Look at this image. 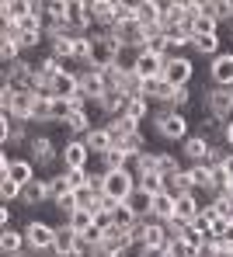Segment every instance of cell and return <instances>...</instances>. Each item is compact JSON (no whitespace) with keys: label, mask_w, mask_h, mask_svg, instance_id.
I'll return each instance as SVG.
<instances>
[{"label":"cell","mask_w":233,"mask_h":257,"mask_svg":"<svg viewBox=\"0 0 233 257\" xmlns=\"http://www.w3.org/2000/svg\"><path fill=\"white\" fill-rule=\"evenodd\" d=\"M153 128L164 143H185L191 136V118L185 111H171V108H157L153 111Z\"/></svg>","instance_id":"obj_1"},{"label":"cell","mask_w":233,"mask_h":257,"mask_svg":"<svg viewBox=\"0 0 233 257\" xmlns=\"http://www.w3.org/2000/svg\"><path fill=\"white\" fill-rule=\"evenodd\" d=\"M198 97H202V115H212V118H219V122H230L233 118V87L205 84V90H202Z\"/></svg>","instance_id":"obj_2"},{"label":"cell","mask_w":233,"mask_h":257,"mask_svg":"<svg viewBox=\"0 0 233 257\" xmlns=\"http://www.w3.org/2000/svg\"><path fill=\"white\" fill-rule=\"evenodd\" d=\"M25 240H28V250L32 254H52V243H56V222H49L42 215L28 219L25 222Z\"/></svg>","instance_id":"obj_3"},{"label":"cell","mask_w":233,"mask_h":257,"mask_svg":"<svg viewBox=\"0 0 233 257\" xmlns=\"http://www.w3.org/2000/svg\"><path fill=\"white\" fill-rule=\"evenodd\" d=\"M119 52H122V45L115 42V39H108L104 28H94L91 32V66L87 70H111L115 59H119Z\"/></svg>","instance_id":"obj_4"},{"label":"cell","mask_w":233,"mask_h":257,"mask_svg":"<svg viewBox=\"0 0 233 257\" xmlns=\"http://www.w3.org/2000/svg\"><path fill=\"white\" fill-rule=\"evenodd\" d=\"M59 146L49 132H32V143H28V160L39 167V171H49L52 164H59Z\"/></svg>","instance_id":"obj_5"},{"label":"cell","mask_w":233,"mask_h":257,"mask_svg":"<svg viewBox=\"0 0 233 257\" xmlns=\"http://www.w3.org/2000/svg\"><path fill=\"white\" fill-rule=\"evenodd\" d=\"M140 188V181H136V174L129 171H108L104 174V181H101V195L104 198H111V202H129V195Z\"/></svg>","instance_id":"obj_6"},{"label":"cell","mask_w":233,"mask_h":257,"mask_svg":"<svg viewBox=\"0 0 233 257\" xmlns=\"http://www.w3.org/2000/svg\"><path fill=\"white\" fill-rule=\"evenodd\" d=\"M91 150L84 146V139H77V136H70L63 146H59V167L63 171H87L91 167Z\"/></svg>","instance_id":"obj_7"},{"label":"cell","mask_w":233,"mask_h":257,"mask_svg":"<svg viewBox=\"0 0 233 257\" xmlns=\"http://www.w3.org/2000/svg\"><path fill=\"white\" fill-rule=\"evenodd\" d=\"M164 80L171 87H191L195 84V56H174L164 63Z\"/></svg>","instance_id":"obj_8"},{"label":"cell","mask_w":233,"mask_h":257,"mask_svg":"<svg viewBox=\"0 0 233 257\" xmlns=\"http://www.w3.org/2000/svg\"><path fill=\"white\" fill-rule=\"evenodd\" d=\"M21 205L25 209H39V205H52V188H49V177H35L32 184L21 188Z\"/></svg>","instance_id":"obj_9"},{"label":"cell","mask_w":233,"mask_h":257,"mask_svg":"<svg viewBox=\"0 0 233 257\" xmlns=\"http://www.w3.org/2000/svg\"><path fill=\"white\" fill-rule=\"evenodd\" d=\"M209 84L233 87V49H223L216 59H209Z\"/></svg>","instance_id":"obj_10"},{"label":"cell","mask_w":233,"mask_h":257,"mask_svg":"<svg viewBox=\"0 0 233 257\" xmlns=\"http://www.w3.org/2000/svg\"><path fill=\"white\" fill-rule=\"evenodd\" d=\"M35 101H39L35 90H28V94H14L11 104L4 108V115H11L14 122H28V125H32V118H35Z\"/></svg>","instance_id":"obj_11"},{"label":"cell","mask_w":233,"mask_h":257,"mask_svg":"<svg viewBox=\"0 0 233 257\" xmlns=\"http://www.w3.org/2000/svg\"><path fill=\"white\" fill-rule=\"evenodd\" d=\"M80 247V233L70 226V222H56V243H52V257H70Z\"/></svg>","instance_id":"obj_12"},{"label":"cell","mask_w":233,"mask_h":257,"mask_svg":"<svg viewBox=\"0 0 233 257\" xmlns=\"http://www.w3.org/2000/svg\"><path fill=\"white\" fill-rule=\"evenodd\" d=\"M164 56H153V52H136V66H133V73L140 77V80H160L164 77Z\"/></svg>","instance_id":"obj_13"},{"label":"cell","mask_w":233,"mask_h":257,"mask_svg":"<svg viewBox=\"0 0 233 257\" xmlns=\"http://www.w3.org/2000/svg\"><path fill=\"white\" fill-rule=\"evenodd\" d=\"M77 94H80V70H63L49 84V97H77Z\"/></svg>","instance_id":"obj_14"},{"label":"cell","mask_w":233,"mask_h":257,"mask_svg":"<svg viewBox=\"0 0 233 257\" xmlns=\"http://www.w3.org/2000/svg\"><path fill=\"white\" fill-rule=\"evenodd\" d=\"M104 77H101V70H80V97H87L91 104H97L101 97H104Z\"/></svg>","instance_id":"obj_15"},{"label":"cell","mask_w":233,"mask_h":257,"mask_svg":"<svg viewBox=\"0 0 233 257\" xmlns=\"http://www.w3.org/2000/svg\"><path fill=\"white\" fill-rule=\"evenodd\" d=\"M84 146L91 150V157H94V160H101V157H104V153H108V150L115 146V136L108 132V125H94L91 132L84 136Z\"/></svg>","instance_id":"obj_16"},{"label":"cell","mask_w":233,"mask_h":257,"mask_svg":"<svg viewBox=\"0 0 233 257\" xmlns=\"http://www.w3.org/2000/svg\"><path fill=\"white\" fill-rule=\"evenodd\" d=\"M21 250H28L25 229H18V226H4V229H0V254L11 257V254H21Z\"/></svg>","instance_id":"obj_17"},{"label":"cell","mask_w":233,"mask_h":257,"mask_svg":"<svg viewBox=\"0 0 233 257\" xmlns=\"http://www.w3.org/2000/svg\"><path fill=\"white\" fill-rule=\"evenodd\" d=\"M223 52V35H195L188 56H202V59H216Z\"/></svg>","instance_id":"obj_18"},{"label":"cell","mask_w":233,"mask_h":257,"mask_svg":"<svg viewBox=\"0 0 233 257\" xmlns=\"http://www.w3.org/2000/svg\"><path fill=\"white\" fill-rule=\"evenodd\" d=\"M87 11H91V21L94 28H111L115 25V4L111 0H87Z\"/></svg>","instance_id":"obj_19"},{"label":"cell","mask_w":233,"mask_h":257,"mask_svg":"<svg viewBox=\"0 0 233 257\" xmlns=\"http://www.w3.org/2000/svg\"><path fill=\"white\" fill-rule=\"evenodd\" d=\"M73 111H77V101L73 97H49V122L52 125H66Z\"/></svg>","instance_id":"obj_20"},{"label":"cell","mask_w":233,"mask_h":257,"mask_svg":"<svg viewBox=\"0 0 233 257\" xmlns=\"http://www.w3.org/2000/svg\"><path fill=\"white\" fill-rule=\"evenodd\" d=\"M7 177L18 181V184L25 188V184H32V181L39 177V167H35L28 157H14V164H11V174H7Z\"/></svg>","instance_id":"obj_21"},{"label":"cell","mask_w":233,"mask_h":257,"mask_svg":"<svg viewBox=\"0 0 233 257\" xmlns=\"http://www.w3.org/2000/svg\"><path fill=\"white\" fill-rule=\"evenodd\" d=\"M164 191H171L174 198L191 195V191H195V184H191V174H188V167H181V171L171 174V177H164Z\"/></svg>","instance_id":"obj_22"},{"label":"cell","mask_w":233,"mask_h":257,"mask_svg":"<svg viewBox=\"0 0 233 257\" xmlns=\"http://www.w3.org/2000/svg\"><path fill=\"white\" fill-rule=\"evenodd\" d=\"M108 125V132L115 136V143H122L126 136H136V132H143V125L140 122H133L129 115H119V118H111V122H104Z\"/></svg>","instance_id":"obj_23"},{"label":"cell","mask_w":233,"mask_h":257,"mask_svg":"<svg viewBox=\"0 0 233 257\" xmlns=\"http://www.w3.org/2000/svg\"><path fill=\"white\" fill-rule=\"evenodd\" d=\"M174 209H178V198H174L171 191H160V195H153V219L167 222V219H174Z\"/></svg>","instance_id":"obj_24"},{"label":"cell","mask_w":233,"mask_h":257,"mask_svg":"<svg viewBox=\"0 0 233 257\" xmlns=\"http://www.w3.org/2000/svg\"><path fill=\"white\" fill-rule=\"evenodd\" d=\"M126 205L140 215V219H150V215H153V195H150L146 188H136V191L129 195V202H126Z\"/></svg>","instance_id":"obj_25"},{"label":"cell","mask_w":233,"mask_h":257,"mask_svg":"<svg viewBox=\"0 0 233 257\" xmlns=\"http://www.w3.org/2000/svg\"><path fill=\"white\" fill-rule=\"evenodd\" d=\"M97 164H101V171H104V174H108V171H126V167H129V153L115 143V146H111V150H108Z\"/></svg>","instance_id":"obj_26"},{"label":"cell","mask_w":233,"mask_h":257,"mask_svg":"<svg viewBox=\"0 0 233 257\" xmlns=\"http://www.w3.org/2000/svg\"><path fill=\"white\" fill-rule=\"evenodd\" d=\"M188 25H191V35H219V21L212 18V7H209L205 14H198V18H191Z\"/></svg>","instance_id":"obj_27"},{"label":"cell","mask_w":233,"mask_h":257,"mask_svg":"<svg viewBox=\"0 0 233 257\" xmlns=\"http://www.w3.org/2000/svg\"><path fill=\"white\" fill-rule=\"evenodd\" d=\"M122 115H129L133 122H150V115H153V104L146 101V97H129V104H126V111Z\"/></svg>","instance_id":"obj_28"},{"label":"cell","mask_w":233,"mask_h":257,"mask_svg":"<svg viewBox=\"0 0 233 257\" xmlns=\"http://www.w3.org/2000/svg\"><path fill=\"white\" fill-rule=\"evenodd\" d=\"M188 174H191L195 191H209V188H212V167H205V164H191Z\"/></svg>","instance_id":"obj_29"},{"label":"cell","mask_w":233,"mask_h":257,"mask_svg":"<svg viewBox=\"0 0 233 257\" xmlns=\"http://www.w3.org/2000/svg\"><path fill=\"white\" fill-rule=\"evenodd\" d=\"M49 188H52V202H59V198H66V195H73V188H70V177H66V171L49 174Z\"/></svg>","instance_id":"obj_30"},{"label":"cell","mask_w":233,"mask_h":257,"mask_svg":"<svg viewBox=\"0 0 233 257\" xmlns=\"http://www.w3.org/2000/svg\"><path fill=\"white\" fill-rule=\"evenodd\" d=\"M119 146H122V150L129 153V160H136L140 153H146V150H150V143H146V132H136V136H126V139H122Z\"/></svg>","instance_id":"obj_31"},{"label":"cell","mask_w":233,"mask_h":257,"mask_svg":"<svg viewBox=\"0 0 233 257\" xmlns=\"http://www.w3.org/2000/svg\"><path fill=\"white\" fill-rule=\"evenodd\" d=\"M178 171H181V160L174 153H167V150H157V174L171 177V174H178Z\"/></svg>","instance_id":"obj_32"},{"label":"cell","mask_w":233,"mask_h":257,"mask_svg":"<svg viewBox=\"0 0 233 257\" xmlns=\"http://www.w3.org/2000/svg\"><path fill=\"white\" fill-rule=\"evenodd\" d=\"M115 4V25H136V4L133 0H111Z\"/></svg>","instance_id":"obj_33"},{"label":"cell","mask_w":233,"mask_h":257,"mask_svg":"<svg viewBox=\"0 0 233 257\" xmlns=\"http://www.w3.org/2000/svg\"><path fill=\"white\" fill-rule=\"evenodd\" d=\"M63 222H70V226L84 236V233L94 226V212H91V209H73V212H70V219H63Z\"/></svg>","instance_id":"obj_34"},{"label":"cell","mask_w":233,"mask_h":257,"mask_svg":"<svg viewBox=\"0 0 233 257\" xmlns=\"http://www.w3.org/2000/svg\"><path fill=\"white\" fill-rule=\"evenodd\" d=\"M0 202L4 205H21V184L18 181H11V177H0Z\"/></svg>","instance_id":"obj_35"},{"label":"cell","mask_w":233,"mask_h":257,"mask_svg":"<svg viewBox=\"0 0 233 257\" xmlns=\"http://www.w3.org/2000/svg\"><path fill=\"white\" fill-rule=\"evenodd\" d=\"M111 219H115V226H122V229H133V226L140 222V215L133 212V209H129L126 202H119V205L111 209Z\"/></svg>","instance_id":"obj_36"},{"label":"cell","mask_w":233,"mask_h":257,"mask_svg":"<svg viewBox=\"0 0 233 257\" xmlns=\"http://www.w3.org/2000/svg\"><path fill=\"white\" fill-rule=\"evenodd\" d=\"M191 101H195V87H174V97H171V111H185V115H188Z\"/></svg>","instance_id":"obj_37"},{"label":"cell","mask_w":233,"mask_h":257,"mask_svg":"<svg viewBox=\"0 0 233 257\" xmlns=\"http://www.w3.org/2000/svg\"><path fill=\"white\" fill-rule=\"evenodd\" d=\"M226 233H230V219L223 212H212L209 215V240H226Z\"/></svg>","instance_id":"obj_38"},{"label":"cell","mask_w":233,"mask_h":257,"mask_svg":"<svg viewBox=\"0 0 233 257\" xmlns=\"http://www.w3.org/2000/svg\"><path fill=\"white\" fill-rule=\"evenodd\" d=\"M21 56H25V49H21L18 42H0V66H4V70L14 66Z\"/></svg>","instance_id":"obj_39"},{"label":"cell","mask_w":233,"mask_h":257,"mask_svg":"<svg viewBox=\"0 0 233 257\" xmlns=\"http://www.w3.org/2000/svg\"><path fill=\"white\" fill-rule=\"evenodd\" d=\"M178 240H185V243L191 247V250H198V247H202V243H205L209 236H205V233H202L198 226H191V222H188L185 229H181V236H178Z\"/></svg>","instance_id":"obj_40"},{"label":"cell","mask_w":233,"mask_h":257,"mask_svg":"<svg viewBox=\"0 0 233 257\" xmlns=\"http://www.w3.org/2000/svg\"><path fill=\"white\" fill-rule=\"evenodd\" d=\"M212 18L223 25V21H230L233 25V0H212Z\"/></svg>","instance_id":"obj_41"},{"label":"cell","mask_w":233,"mask_h":257,"mask_svg":"<svg viewBox=\"0 0 233 257\" xmlns=\"http://www.w3.org/2000/svg\"><path fill=\"white\" fill-rule=\"evenodd\" d=\"M140 188H146L150 195H160V191H164V177H160L157 171H153V174H143V177H140Z\"/></svg>","instance_id":"obj_42"},{"label":"cell","mask_w":233,"mask_h":257,"mask_svg":"<svg viewBox=\"0 0 233 257\" xmlns=\"http://www.w3.org/2000/svg\"><path fill=\"white\" fill-rule=\"evenodd\" d=\"M167 257H195V250L188 247L185 240H171L167 243Z\"/></svg>","instance_id":"obj_43"},{"label":"cell","mask_w":233,"mask_h":257,"mask_svg":"<svg viewBox=\"0 0 233 257\" xmlns=\"http://www.w3.org/2000/svg\"><path fill=\"white\" fill-rule=\"evenodd\" d=\"M115 226V219H111V212H94V229H101V233H108Z\"/></svg>","instance_id":"obj_44"},{"label":"cell","mask_w":233,"mask_h":257,"mask_svg":"<svg viewBox=\"0 0 233 257\" xmlns=\"http://www.w3.org/2000/svg\"><path fill=\"white\" fill-rule=\"evenodd\" d=\"M66 177H70V188L77 191V188H84V184H87V177H91V174H87V171H66Z\"/></svg>","instance_id":"obj_45"},{"label":"cell","mask_w":233,"mask_h":257,"mask_svg":"<svg viewBox=\"0 0 233 257\" xmlns=\"http://www.w3.org/2000/svg\"><path fill=\"white\" fill-rule=\"evenodd\" d=\"M136 257H167V247H136Z\"/></svg>","instance_id":"obj_46"},{"label":"cell","mask_w":233,"mask_h":257,"mask_svg":"<svg viewBox=\"0 0 233 257\" xmlns=\"http://www.w3.org/2000/svg\"><path fill=\"white\" fill-rule=\"evenodd\" d=\"M11 219H14V212H11V205H0V229H4V226H14Z\"/></svg>","instance_id":"obj_47"},{"label":"cell","mask_w":233,"mask_h":257,"mask_svg":"<svg viewBox=\"0 0 233 257\" xmlns=\"http://www.w3.org/2000/svg\"><path fill=\"white\" fill-rule=\"evenodd\" d=\"M223 146H226V150H233V118L223 125Z\"/></svg>","instance_id":"obj_48"},{"label":"cell","mask_w":233,"mask_h":257,"mask_svg":"<svg viewBox=\"0 0 233 257\" xmlns=\"http://www.w3.org/2000/svg\"><path fill=\"white\" fill-rule=\"evenodd\" d=\"M195 257H216V247H212V240H205V243L195 250Z\"/></svg>","instance_id":"obj_49"},{"label":"cell","mask_w":233,"mask_h":257,"mask_svg":"<svg viewBox=\"0 0 233 257\" xmlns=\"http://www.w3.org/2000/svg\"><path fill=\"white\" fill-rule=\"evenodd\" d=\"M219 167H223V171H226V174L233 177V150H226V153H223V160H219Z\"/></svg>","instance_id":"obj_50"},{"label":"cell","mask_w":233,"mask_h":257,"mask_svg":"<svg viewBox=\"0 0 233 257\" xmlns=\"http://www.w3.org/2000/svg\"><path fill=\"white\" fill-rule=\"evenodd\" d=\"M11 257H39V254H32V250H21V254H11Z\"/></svg>","instance_id":"obj_51"},{"label":"cell","mask_w":233,"mask_h":257,"mask_svg":"<svg viewBox=\"0 0 233 257\" xmlns=\"http://www.w3.org/2000/svg\"><path fill=\"white\" fill-rule=\"evenodd\" d=\"M226 195H230V198H233V177H230V184H226Z\"/></svg>","instance_id":"obj_52"},{"label":"cell","mask_w":233,"mask_h":257,"mask_svg":"<svg viewBox=\"0 0 233 257\" xmlns=\"http://www.w3.org/2000/svg\"><path fill=\"white\" fill-rule=\"evenodd\" d=\"M230 28H233V25H230Z\"/></svg>","instance_id":"obj_53"}]
</instances>
